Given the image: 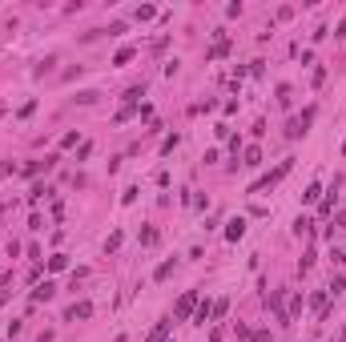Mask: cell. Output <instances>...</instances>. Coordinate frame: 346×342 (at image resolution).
I'll return each instance as SVG.
<instances>
[{
  "label": "cell",
  "instance_id": "6da1fadb",
  "mask_svg": "<svg viewBox=\"0 0 346 342\" xmlns=\"http://www.w3.org/2000/svg\"><path fill=\"white\" fill-rule=\"evenodd\" d=\"M294 169V161H282V165H278V169H270L266 173V177H258V181H254V185H250V193H266V189H270V185H278V181H282V177H286V173Z\"/></svg>",
  "mask_w": 346,
  "mask_h": 342
},
{
  "label": "cell",
  "instance_id": "7a4b0ae2",
  "mask_svg": "<svg viewBox=\"0 0 346 342\" xmlns=\"http://www.w3.org/2000/svg\"><path fill=\"white\" fill-rule=\"evenodd\" d=\"M310 121H314V105H310V109H302V117H290L286 137H290V141H294V137H302V133L310 129Z\"/></svg>",
  "mask_w": 346,
  "mask_h": 342
},
{
  "label": "cell",
  "instance_id": "3957f363",
  "mask_svg": "<svg viewBox=\"0 0 346 342\" xmlns=\"http://www.w3.org/2000/svg\"><path fill=\"white\" fill-rule=\"evenodd\" d=\"M197 302H201V298H197V290H185V294L177 298V310H173V314H177V318H189V314L197 310Z\"/></svg>",
  "mask_w": 346,
  "mask_h": 342
},
{
  "label": "cell",
  "instance_id": "277c9868",
  "mask_svg": "<svg viewBox=\"0 0 346 342\" xmlns=\"http://www.w3.org/2000/svg\"><path fill=\"white\" fill-rule=\"evenodd\" d=\"M53 294H57V286H53L49 278H45V282H37V290H32V302H49Z\"/></svg>",
  "mask_w": 346,
  "mask_h": 342
},
{
  "label": "cell",
  "instance_id": "5b68a950",
  "mask_svg": "<svg viewBox=\"0 0 346 342\" xmlns=\"http://www.w3.org/2000/svg\"><path fill=\"white\" fill-rule=\"evenodd\" d=\"M93 314V302H73L68 306V322H77V318H89Z\"/></svg>",
  "mask_w": 346,
  "mask_h": 342
},
{
  "label": "cell",
  "instance_id": "8992f818",
  "mask_svg": "<svg viewBox=\"0 0 346 342\" xmlns=\"http://www.w3.org/2000/svg\"><path fill=\"white\" fill-rule=\"evenodd\" d=\"M241 233H246V222H241V218H230V222H226V237H230V242H237Z\"/></svg>",
  "mask_w": 346,
  "mask_h": 342
},
{
  "label": "cell",
  "instance_id": "52a82bcc",
  "mask_svg": "<svg viewBox=\"0 0 346 342\" xmlns=\"http://www.w3.org/2000/svg\"><path fill=\"white\" fill-rule=\"evenodd\" d=\"M165 334H169V318H161V322L149 330V338H145V342H165Z\"/></svg>",
  "mask_w": 346,
  "mask_h": 342
},
{
  "label": "cell",
  "instance_id": "ba28073f",
  "mask_svg": "<svg viewBox=\"0 0 346 342\" xmlns=\"http://www.w3.org/2000/svg\"><path fill=\"white\" fill-rule=\"evenodd\" d=\"M210 314H214V302H197V310H193V322H210Z\"/></svg>",
  "mask_w": 346,
  "mask_h": 342
},
{
  "label": "cell",
  "instance_id": "9c48e42d",
  "mask_svg": "<svg viewBox=\"0 0 346 342\" xmlns=\"http://www.w3.org/2000/svg\"><path fill=\"white\" fill-rule=\"evenodd\" d=\"M141 97H145V85H133V89L125 93V105H133V109H137V105H141Z\"/></svg>",
  "mask_w": 346,
  "mask_h": 342
},
{
  "label": "cell",
  "instance_id": "30bf717a",
  "mask_svg": "<svg viewBox=\"0 0 346 342\" xmlns=\"http://www.w3.org/2000/svg\"><path fill=\"white\" fill-rule=\"evenodd\" d=\"M318 197H322V185H318V181H310V185H306V193H302V201H306V206H314Z\"/></svg>",
  "mask_w": 346,
  "mask_h": 342
},
{
  "label": "cell",
  "instance_id": "8fae6325",
  "mask_svg": "<svg viewBox=\"0 0 346 342\" xmlns=\"http://www.w3.org/2000/svg\"><path fill=\"white\" fill-rule=\"evenodd\" d=\"M226 53H230V41H226V37H218V41H214V49H210V60L226 57Z\"/></svg>",
  "mask_w": 346,
  "mask_h": 342
},
{
  "label": "cell",
  "instance_id": "7c38bea8",
  "mask_svg": "<svg viewBox=\"0 0 346 342\" xmlns=\"http://www.w3.org/2000/svg\"><path fill=\"white\" fill-rule=\"evenodd\" d=\"M342 290H346V278H342V274H334V278H330V286H326V294H334V298H338Z\"/></svg>",
  "mask_w": 346,
  "mask_h": 342
},
{
  "label": "cell",
  "instance_id": "4fadbf2b",
  "mask_svg": "<svg viewBox=\"0 0 346 342\" xmlns=\"http://www.w3.org/2000/svg\"><path fill=\"white\" fill-rule=\"evenodd\" d=\"M241 165H262V149H258V145H250V149H246V161H241Z\"/></svg>",
  "mask_w": 346,
  "mask_h": 342
},
{
  "label": "cell",
  "instance_id": "5bb4252c",
  "mask_svg": "<svg viewBox=\"0 0 346 342\" xmlns=\"http://www.w3.org/2000/svg\"><path fill=\"white\" fill-rule=\"evenodd\" d=\"M326 298H330V294H326V290H322V294H314V298H310V306H314V310H318V314H322V318H326Z\"/></svg>",
  "mask_w": 346,
  "mask_h": 342
},
{
  "label": "cell",
  "instance_id": "9a60e30c",
  "mask_svg": "<svg viewBox=\"0 0 346 342\" xmlns=\"http://www.w3.org/2000/svg\"><path fill=\"white\" fill-rule=\"evenodd\" d=\"M64 266H68V258H64V254H53V258H49V270H53V274H60Z\"/></svg>",
  "mask_w": 346,
  "mask_h": 342
},
{
  "label": "cell",
  "instance_id": "2e32d148",
  "mask_svg": "<svg viewBox=\"0 0 346 342\" xmlns=\"http://www.w3.org/2000/svg\"><path fill=\"white\" fill-rule=\"evenodd\" d=\"M226 314H230V302H226V298H218V302H214V314H210V318H226Z\"/></svg>",
  "mask_w": 346,
  "mask_h": 342
},
{
  "label": "cell",
  "instance_id": "e0dca14e",
  "mask_svg": "<svg viewBox=\"0 0 346 342\" xmlns=\"http://www.w3.org/2000/svg\"><path fill=\"white\" fill-rule=\"evenodd\" d=\"M141 246H157V229H153V226L141 229Z\"/></svg>",
  "mask_w": 346,
  "mask_h": 342
},
{
  "label": "cell",
  "instance_id": "ac0fdd59",
  "mask_svg": "<svg viewBox=\"0 0 346 342\" xmlns=\"http://www.w3.org/2000/svg\"><path fill=\"white\" fill-rule=\"evenodd\" d=\"M173 274V262H161V266H157V274H153V278H157V282H165V278H169Z\"/></svg>",
  "mask_w": 346,
  "mask_h": 342
},
{
  "label": "cell",
  "instance_id": "d6986e66",
  "mask_svg": "<svg viewBox=\"0 0 346 342\" xmlns=\"http://www.w3.org/2000/svg\"><path fill=\"white\" fill-rule=\"evenodd\" d=\"M45 193H49V189H45V185H32V189H28V201H32V206H37V201H41V197H45Z\"/></svg>",
  "mask_w": 346,
  "mask_h": 342
},
{
  "label": "cell",
  "instance_id": "ffe728a7",
  "mask_svg": "<svg viewBox=\"0 0 346 342\" xmlns=\"http://www.w3.org/2000/svg\"><path fill=\"white\" fill-rule=\"evenodd\" d=\"M137 193H141V189H137V185H129V189L121 193V201H125V206H133V201H137Z\"/></svg>",
  "mask_w": 346,
  "mask_h": 342
},
{
  "label": "cell",
  "instance_id": "44dd1931",
  "mask_svg": "<svg viewBox=\"0 0 346 342\" xmlns=\"http://www.w3.org/2000/svg\"><path fill=\"white\" fill-rule=\"evenodd\" d=\"M129 60H133V49H121V53L113 57V64H129Z\"/></svg>",
  "mask_w": 346,
  "mask_h": 342
},
{
  "label": "cell",
  "instance_id": "7402d4cb",
  "mask_svg": "<svg viewBox=\"0 0 346 342\" xmlns=\"http://www.w3.org/2000/svg\"><path fill=\"white\" fill-rule=\"evenodd\" d=\"M153 12H157V8H153V4H141V8H137V20H149V16H153Z\"/></svg>",
  "mask_w": 346,
  "mask_h": 342
},
{
  "label": "cell",
  "instance_id": "603a6c76",
  "mask_svg": "<svg viewBox=\"0 0 346 342\" xmlns=\"http://www.w3.org/2000/svg\"><path fill=\"white\" fill-rule=\"evenodd\" d=\"M173 149H177V133H173V137H165V141H161V153H173Z\"/></svg>",
  "mask_w": 346,
  "mask_h": 342
},
{
  "label": "cell",
  "instance_id": "cb8c5ba5",
  "mask_svg": "<svg viewBox=\"0 0 346 342\" xmlns=\"http://www.w3.org/2000/svg\"><path fill=\"white\" fill-rule=\"evenodd\" d=\"M294 233H310V218H298L294 222Z\"/></svg>",
  "mask_w": 346,
  "mask_h": 342
},
{
  "label": "cell",
  "instance_id": "d4e9b609",
  "mask_svg": "<svg viewBox=\"0 0 346 342\" xmlns=\"http://www.w3.org/2000/svg\"><path fill=\"white\" fill-rule=\"evenodd\" d=\"M37 342H53V334H49V330H45V334H41V338H37Z\"/></svg>",
  "mask_w": 346,
  "mask_h": 342
},
{
  "label": "cell",
  "instance_id": "484cf974",
  "mask_svg": "<svg viewBox=\"0 0 346 342\" xmlns=\"http://www.w3.org/2000/svg\"><path fill=\"white\" fill-rule=\"evenodd\" d=\"M342 153H346V141H342Z\"/></svg>",
  "mask_w": 346,
  "mask_h": 342
},
{
  "label": "cell",
  "instance_id": "4316f807",
  "mask_svg": "<svg viewBox=\"0 0 346 342\" xmlns=\"http://www.w3.org/2000/svg\"><path fill=\"white\" fill-rule=\"evenodd\" d=\"M0 117H4V109H0Z\"/></svg>",
  "mask_w": 346,
  "mask_h": 342
}]
</instances>
